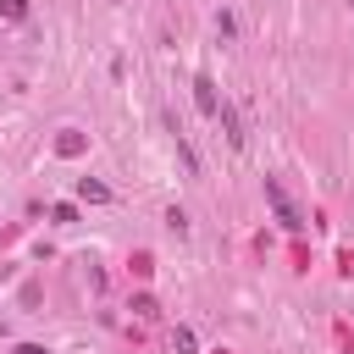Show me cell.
Instances as JSON below:
<instances>
[{
  "mask_svg": "<svg viewBox=\"0 0 354 354\" xmlns=\"http://www.w3.org/2000/svg\"><path fill=\"white\" fill-rule=\"evenodd\" d=\"M266 205L277 210V221H282L288 232H299V227H304V216H299V205L288 199V188H282V177H266Z\"/></svg>",
  "mask_w": 354,
  "mask_h": 354,
  "instance_id": "cell-1",
  "label": "cell"
},
{
  "mask_svg": "<svg viewBox=\"0 0 354 354\" xmlns=\"http://www.w3.org/2000/svg\"><path fill=\"white\" fill-rule=\"evenodd\" d=\"M216 122H221V133H227V144H232V149H243V144H249V133H243V122H238V111H232L227 100H221V111H216Z\"/></svg>",
  "mask_w": 354,
  "mask_h": 354,
  "instance_id": "cell-2",
  "label": "cell"
},
{
  "mask_svg": "<svg viewBox=\"0 0 354 354\" xmlns=\"http://www.w3.org/2000/svg\"><path fill=\"white\" fill-rule=\"evenodd\" d=\"M194 100H199V111H205V116H216V111H221V94H216V83H210L205 72L194 77Z\"/></svg>",
  "mask_w": 354,
  "mask_h": 354,
  "instance_id": "cell-3",
  "label": "cell"
},
{
  "mask_svg": "<svg viewBox=\"0 0 354 354\" xmlns=\"http://www.w3.org/2000/svg\"><path fill=\"white\" fill-rule=\"evenodd\" d=\"M171 348H177V354H194V348H199V337H194L188 326H177V332H171Z\"/></svg>",
  "mask_w": 354,
  "mask_h": 354,
  "instance_id": "cell-4",
  "label": "cell"
},
{
  "mask_svg": "<svg viewBox=\"0 0 354 354\" xmlns=\"http://www.w3.org/2000/svg\"><path fill=\"white\" fill-rule=\"evenodd\" d=\"M133 315H144V321H155V315H160V304H155L149 293H138V299H133Z\"/></svg>",
  "mask_w": 354,
  "mask_h": 354,
  "instance_id": "cell-5",
  "label": "cell"
},
{
  "mask_svg": "<svg viewBox=\"0 0 354 354\" xmlns=\"http://www.w3.org/2000/svg\"><path fill=\"white\" fill-rule=\"evenodd\" d=\"M177 155H183V166H188V171H199V155H194V144H188L183 133H177Z\"/></svg>",
  "mask_w": 354,
  "mask_h": 354,
  "instance_id": "cell-6",
  "label": "cell"
},
{
  "mask_svg": "<svg viewBox=\"0 0 354 354\" xmlns=\"http://www.w3.org/2000/svg\"><path fill=\"white\" fill-rule=\"evenodd\" d=\"M77 194H83V199H111V188H105V183H88V177L77 183Z\"/></svg>",
  "mask_w": 354,
  "mask_h": 354,
  "instance_id": "cell-7",
  "label": "cell"
},
{
  "mask_svg": "<svg viewBox=\"0 0 354 354\" xmlns=\"http://www.w3.org/2000/svg\"><path fill=\"white\" fill-rule=\"evenodd\" d=\"M0 17H11V22H22V17H28V0H0Z\"/></svg>",
  "mask_w": 354,
  "mask_h": 354,
  "instance_id": "cell-8",
  "label": "cell"
},
{
  "mask_svg": "<svg viewBox=\"0 0 354 354\" xmlns=\"http://www.w3.org/2000/svg\"><path fill=\"white\" fill-rule=\"evenodd\" d=\"M166 227H171L177 238H188V216H183V210H166Z\"/></svg>",
  "mask_w": 354,
  "mask_h": 354,
  "instance_id": "cell-9",
  "label": "cell"
},
{
  "mask_svg": "<svg viewBox=\"0 0 354 354\" xmlns=\"http://www.w3.org/2000/svg\"><path fill=\"white\" fill-rule=\"evenodd\" d=\"M232 28H238V22H232V11H216V33H221V39H232Z\"/></svg>",
  "mask_w": 354,
  "mask_h": 354,
  "instance_id": "cell-10",
  "label": "cell"
},
{
  "mask_svg": "<svg viewBox=\"0 0 354 354\" xmlns=\"http://www.w3.org/2000/svg\"><path fill=\"white\" fill-rule=\"evenodd\" d=\"M17 354H50V348H39V343H17Z\"/></svg>",
  "mask_w": 354,
  "mask_h": 354,
  "instance_id": "cell-11",
  "label": "cell"
},
{
  "mask_svg": "<svg viewBox=\"0 0 354 354\" xmlns=\"http://www.w3.org/2000/svg\"><path fill=\"white\" fill-rule=\"evenodd\" d=\"M0 337H6V321H0Z\"/></svg>",
  "mask_w": 354,
  "mask_h": 354,
  "instance_id": "cell-12",
  "label": "cell"
}]
</instances>
